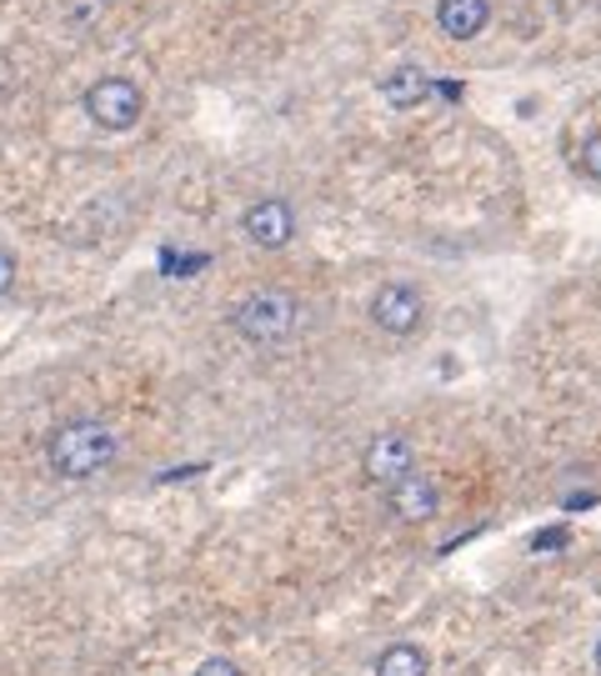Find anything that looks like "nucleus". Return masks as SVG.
<instances>
[{
	"label": "nucleus",
	"mask_w": 601,
	"mask_h": 676,
	"mask_svg": "<svg viewBox=\"0 0 601 676\" xmlns=\"http://www.w3.org/2000/svg\"><path fill=\"white\" fill-rule=\"evenodd\" d=\"M50 471L66 476V481H91L116 462V431L106 421H66V427L50 436Z\"/></svg>",
	"instance_id": "1"
},
{
	"label": "nucleus",
	"mask_w": 601,
	"mask_h": 676,
	"mask_svg": "<svg viewBox=\"0 0 601 676\" xmlns=\"http://www.w3.org/2000/svg\"><path fill=\"white\" fill-rule=\"evenodd\" d=\"M231 326L256 346H281V341H291V336L301 331V301H296L291 291H276V285L251 291V296L236 301Z\"/></svg>",
	"instance_id": "2"
},
{
	"label": "nucleus",
	"mask_w": 601,
	"mask_h": 676,
	"mask_svg": "<svg viewBox=\"0 0 601 676\" xmlns=\"http://www.w3.org/2000/svg\"><path fill=\"white\" fill-rule=\"evenodd\" d=\"M146 110V95L136 81H126V75H106V81H95L91 91H85V116L101 126V131H130L136 120H141Z\"/></svg>",
	"instance_id": "3"
},
{
	"label": "nucleus",
	"mask_w": 601,
	"mask_h": 676,
	"mask_svg": "<svg viewBox=\"0 0 601 676\" xmlns=\"http://www.w3.org/2000/svg\"><path fill=\"white\" fill-rule=\"evenodd\" d=\"M371 320L386 336H412V331H421V320H426V296L406 281H391L371 296Z\"/></svg>",
	"instance_id": "4"
},
{
	"label": "nucleus",
	"mask_w": 601,
	"mask_h": 676,
	"mask_svg": "<svg viewBox=\"0 0 601 676\" xmlns=\"http://www.w3.org/2000/svg\"><path fill=\"white\" fill-rule=\"evenodd\" d=\"M241 231H246L251 246L281 250V246H291V236H296V211L281 201V196H261V201L246 206V215H241Z\"/></svg>",
	"instance_id": "5"
},
{
	"label": "nucleus",
	"mask_w": 601,
	"mask_h": 676,
	"mask_svg": "<svg viewBox=\"0 0 601 676\" xmlns=\"http://www.w3.org/2000/svg\"><path fill=\"white\" fill-rule=\"evenodd\" d=\"M366 476L377 481V487H396L406 471H416V446L412 436H401V431H381L371 446H366Z\"/></svg>",
	"instance_id": "6"
},
{
	"label": "nucleus",
	"mask_w": 601,
	"mask_h": 676,
	"mask_svg": "<svg viewBox=\"0 0 601 676\" xmlns=\"http://www.w3.org/2000/svg\"><path fill=\"white\" fill-rule=\"evenodd\" d=\"M386 501H391V511H396L401 522H431L437 506H441V491L426 471H406L396 487H386Z\"/></svg>",
	"instance_id": "7"
},
{
	"label": "nucleus",
	"mask_w": 601,
	"mask_h": 676,
	"mask_svg": "<svg viewBox=\"0 0 601 676\" xmlns=\"http://www.w3.org/2000/svg\"><path fill=\"white\" fill-rule=\"evenodd\" d=\"M437 25L451 40H476L492 25V0H437Z\"/></svg>",
	"instance_id": "8"
},
{
	"label": "nucleus",
	"mask_w": 601,
	"mask_h": 676,
	"mask_svg": "<svg viewBox=\"0 0 601 676\" xmlns=\"http://www.w3.org/2000/svg\"><path fill=\"white\" fill-rule=\"evenodd\" d=\"M426 95H431V75H426L421 66H396V71L381 81V101H386L391 110H412V106H421Z\"/></svg>",
	"instance_id": "9"
},
{
	"label": "nucleus",
	"mask_w": 601,
	"mask_h": 676,
	"mask_svg": "<svg viewBox=\"0 0 601 676\" xmlns=\"http://www.w3.org/2000/svg\"><path fill=\"white\" fill-rule=\"evenodd\" d=\"M431 672V662H426L421 646H412V641H396V646H386L377 662V676H426Z\"/></svg>",
	"instance_id": "10"
},
{
	"label": "nucleus",
	"mask_w": 601,
	"mask_h": 676,
	"mask_svg": "<svg viewBox=\"0 0 601 676\" xmlns=\"http://www.w3.org/2000/svg\"><path fill=\"white\" fill-rule=\"evenodd\" d=\"M577 166L587 171L591 180H601V131H591L587 141H581V151H577Z\"/></svg>",
	"instance_id": "11"
},
{
	"label": "nucleus",
	"mask_w": 601,
	"mask_h": 676,
	"mask_svg": "<svg viewBox=\"0 0 601 676\" xmlns=\"http://www.w3.org/2000/svg\"><path fill=\"white\" fill-rule=\"evenodd\" d=\"M566 541H571V532H566V526H546V532L531 536V546H536V551H562Z\"/></svg>",
	"instance_id": "12"
},
{
	"label": "nucleus",
	"mask_w": 601,
	"mask_h": 676,
	"mask_svg": "<svg viewBox=\"0 0 601 676\" xmlns=\"http://www.w3.org/2000/svg\"><path fill=\"white\" fill-rule=\"evenodd\" d=\"M196 676H241V672H236V662H226V656H211V662H200Z\"/></svg>",
	"instance_id": "13"
},
{
	"label": "nucleus",
	"mask_w": 601,
	"mask_h": 676,
	"mask_svg": "<svg viewBox=\"0 0 601 676\" xmlns=\"http://www.w3.org/2000/svg\"><path fill=\"white\" fill-rule=\"evenodd\" d=\"M11 285H15V256L11 250H0V296H5Z\"/></svg>",
	"instance_id": "14"
},
{
	"label": "nucleus",
	"mask_w": 601,
	"mask_h": 676,
	"mask_svg": "<svg viewBox=\"0 0 601 676\" xmlns=\"http://www.w3.org/2000/svg\"><path fill=\"white\" fill-rule=\"evenodd\" d=\"M431 91L447 95V101H461V81H431Z\"/></svg>",
	"instance_id": "15"
},
{
	"label": "nucleus",
	"mask_w": 601,
	"mask_h": 676,
	"mask_svg": "<svg viewBox=\"0 0 601 676\" xmlns=\"http://www.w3.org/2000/svg\"><path fill=\"white\" fill-rule=\"evenodd\" d=\"M597 672H601V641H597Z\"/></svg>",
	"instance_id": "16"
}]
</instances>
